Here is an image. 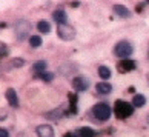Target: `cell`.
I'll return each mask as SVG.
<instances>
[{"instance_id":"6da1fadb","label":"cell","mask_w":149,"mask_h":137,"mask_svg":"<svg viewBox=\"0 0 149 137\" xmlns=\"http://www.w3.org/2000/svg\"><path fill=\"white\" fill-rule=\"evenodd\" d=\"M114 111H115V116L118 119H126V117L132 116V113H134V105H131L128 102H123V100H118L115 103Z\"/></svg>"},{"instance_id":"7a4b0ae2","label":"cell","mask_w":149,"mask_h":137,"mask_svg":"<svg viewBox=\"0 0 149 137\" xmlns=\"http://www.w3.org/2000/svg\"><path fill=\"white\" fill-rule=\"evenodd\" d=\"M92 113H94V117H95L97 120H100V122H106V120L111 117V108L103 102L94 105Z\"/></svg>"},{"instance_id":"3957f363","label":"cell","mask_w":149,"mask_h":137,"mask_svg":"<svg viewBox=\"0 0 149 137\" xmlns=\"http://www.w3.org/2000/svg\"><path fill=\"white\" fill-rule=\"evenodd\" d=\"M132 51H134V46H132V43H129L128 40H121L118 42L117 45H115L114 48V52H115V56L120 57V59H126V57H129Z\"/></svg>"},{"instance_id":"277c9868","label":"cell","mask_w":149,"mask_h":137,"mask_svg":"<svg viewBox=\"0 0 149 137\" xmlns=\"http://www.w3.org/2000/svg\"><path fill=\"white\" fill-rule=\"evenodd\" d=\"M15 34H17V39L19 40H25L26 37H31L29 36V31H31V25L28 23L26 20H19L15 23Z\"/></svg>"},{"instance_id":"5b68a950","label":"cell","mask_w":149,"mask_h":137,"mask_svg":"<svg viewBox=\"0 0 149 137\" xmlns=\"http://www.w3.org/2000/svg\"><path fill=\"white\" fill-rule=\"evenodd\" d=\"M57 34L62 40H72L75 39V29L71 25H57Z\"/></svg>"},{"instance_id":"8992f818","label":"cell","mask_w":149,"mask_h":137,"mask_svg":"<svg viewBox=\"0 0 149 137\" xmlns=\"http://www.w3.org/2000/svg\"><path fill=\"white\" fill-rule=\"evenodd\" d=\"M88 86H89V82H88L86 77H81V75H79V77L72 79V88L75 91H86Z\"/></svg>"},{"instance_id":"52a82bcc","label":"cell","mask_w":149,"mask_h":137,"mask_svg":"<svg viewBox=\"0 0 149 137\" xmlns=\"http://www.w3.org/2000/svg\"><path fill=\"white\" fill-rule=\"evenodd\" d=\"M36 133L38 137H54V129L51 125H40L36 128Z\"/></svg>"},{"instance_id":"ba28073f","label":"cell","mask_w":149,"mask_h":137,"mask_svg":"<svg viewBox=\"0 0 149 137\" xmlns=\"http://www.w3.org/2000/svg\"><path fill=\"white\" fill-rule=\"evenodd\" d=\"M52 17H54V20H56L58 25H65V23H68V14H66L63 9H57V11H54Z\"/></svg>"},{"instance_id":"9c48e42d","label":"cell","mask_w":149,"mask_h":137,"mask_svg":"<svg viewBox=\"0 0 149 137\" xmlns=\"http://www.w3.org/2000/svg\"><path fill=\"white\" fill-rule=\"evenodd\" d=\"M6 99H8L9 105L13 106V108H17L19 106V97H17V94H15V91L13 88H8L6 89Z\"/></svg>"},{"instance_id":"30bf717a","label":"cell","mask_w":149,"mask_h":137,"mask_svg":"<svg viewBox=\"0 0 149 137\" xmlns=\"http://www.w3.org/2000/svg\"><path fill=\"white\" fill-rule=\"evenodd\" d=\"M114 13L118 15V17H123V19H128L131 17V11L123 6V5H114Z\"/></svg>"},{"instance_id":"8fae6325","label":"cell","mask_w":149,"mask_h":137,"mask_svg":"<svg viewBox=\"0 0 149 137\" xmlns=\"http://www.w3.org/2000/svg\"><path fill=\"white\" fill-rule=\"evenodd\" d=\"M95 89L98 94H109L112 91V85L108 83V82H100V83L95 85Z\"/></svg>"},{"instance_id":"7c38bea8","label":"cell","mask_w":149,"mask_h":137,"mask_svg":"<svg viewBox=\"0 0 149 137\" xmlns=\"http://www.w3.org/2000/svg\"><path fill=\"white\" fill-rule=\"evenodd\" d=\"M117 68H118L120 73H128V71H131V69L135 68V63L131 62V60H123V62H120V63L117 65Z\"/></svg>"},{"instance_id":"4fadbf2b","label":"cell","mask_w":149,"mask_h":137,"mask_svg":"<svg viewBox=\"0 0 149 137\" xmlns=\"http://www.w3.org/2000/svg\"><path fill=\"white\" fill-rule=\"evenodd\" d=\"M145 103H146V97L143 94H135L134 99H132V105H134V108H141V106H145Z\"/></svg>"},{"instance_id":"5bb4252c","label":"cell","mask_w":149,"mask_h":137,"mask_svg":"<svg viewBox=\"0 0 149 137\" xmlns=\"http://www.w3.org/2000/svg\"><path fill=\"white\" fill-rule=\"evenodd\" d=\"M31 69L34 71V73H37V74L45 73V69H46V62H45V60H38V62H36L34 65H32Z\"/></svg>"},{"instance_id":"9a60e30c","label":"cell","mask_w":149,"mask_h":137,"mask_svg":"<svg viewBox=\"0 0 149 137\" xmlns=\"http://www.w3.org/2000/svg\"><path fill=\"white\" fill-rule=\"evenodd\" d=\"M79 134H80V137H95V136H97L95 131H94L92 128H89V127H83V128H80Z\"/></svg>"},{"instance_id":"2e32d148","label":"cell","mask_w":149,"mask_h":137,"mask_svg":"<svg viewBox=\"0 0 149 137\" xmlns=\"http://www.w3.org/2000/svg\"><path fill=\"white\" fill-rule=\"evenodd\" d=\"M37 29L40 31V32H43V34H48V32L51 31V25H49L46 20H40L37 23Z\"/></svg>"},{"instance_id":"e0dca14e","label":"cell","mask_w":149,"mask_h":137,"mask_svg":"<svg viewBox=\"0 0 149 137\" xmlns=\"http://www.w3.org/2000/svg\"><path fill=\"white\" fill-rule=\"evenodd\" d=\"M98 75H100L103 80H108L109 77H111V69H109L108 66H100L98 68Z\"/></svg>"},{"instance_id":"ac0fdd59","label":"cell","mask_w":149,"mask_h":137,"mask_svg":"<svg viewBox=\"0 0 149 137\" xmlns=\"http://www.w3.org/2000/svg\"><path fill=\"white\" fill-rule=\"evenodd\" d=\"M29 45L34 46V48H38V46L42 45V37H38V36H31V37H29Z\"/></svg>"},{"instance_id":"d6986e66","label":"cell","mask_w":149,"mask_h":137,"mask_svg":"<svg viewBox=\"0 0 149 137\" xmlns=\"http://www.w3.org/2000/svg\"><path fill=\"white\" fill-rule=\"evenodd\" d=\"M40 79L46 80V82H51V80L54 79V74H52V73H42V74H40Z\"/></svg>"},{"instance_id":"ffe728a7","label":"cell","mask_w":149,"mask_h":137,"mask_svg":"<svg viewBox=\"0 0 149 137\" xmlns=\"http://www.w3.org/2000/svg\"><path fill=\"white\" fill-rule=\"evenodd\" d=\"M23 65H25L23 59H14V60H13V66H15V68H19V66H23Z\"/></svg>"},{"instance_id":"44dd1931","label":"cell","mask_w":149,"mask_h":137,"mask_svg":"<svg viewBox=\"0 0 149 137\" xmlns=\"http://www.w3.org/2000/svg\"><path fill=\"white\" fill-rule=\"evenodd\" d=\"M0 137H9V133L5 128H2V129H0Z\"/></svg>"},{"instance_id":"7402d4cb","label":"cell","mask_w":149,"mask_h":137,"mask_svg":"<svg viewBox=\"0 0 149 137\" xmlns=\"http://www.w3.org/2000/svg\"><path fill=\"white\" fill-rule=\"evenodd\" d=\"M6 57V45L5 43H2V59Z\"/></svg>"},{"instance_id":"603a6c76","label":"cell","mask_w":149,"mask_h":137,"mask_svg":"<svg viewBox=\"0 0 149 137\" xmlns=\"http://www.w3.org/2000/svg\"><path fill=\"white\" fill-rule=\"evenodd\" d=\"M66 137H74L72 134H66Z\"/></svg>"},{"instance_id":"cb8c5ba5","label":"cell","mask_w":149,"mask_h":137,"mask_svg":"<svg viewBox=\"0 0 149 137\" xmlns=\"http://www.w3.org/2000/svg\"><path fill=\"white\" fill-rule=\"evenodd\" d=\"M146 120H148V123H149V116H148V119H146Z\"/></svg>"},{"instance_id":"d4e9b609","label":"cell","mask_w":149,"mask_h":137,"mask_svg":"<svg viewBox=\"0 0 149 137\" xmlns=\"http://www.w3.org/2000/svg\"><path fill=\"white\" fill-rule=\"evenodd\" d=\"M148 57H149V52H148Z\"/></svg>"}]
</instances>
